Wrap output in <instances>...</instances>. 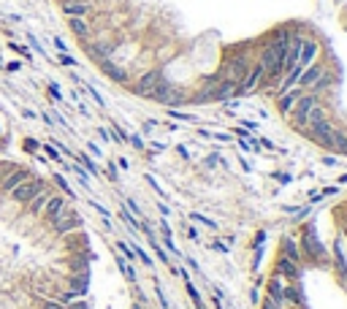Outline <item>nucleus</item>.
Segmentation results:
<instances>
[{"instance_id": "1", "label": "nucleus", "mask_w": 347, "mask_h": 309, "mask_svg": "<svg viewBox=\"0 0 347 309\" xmlns=\"http://www.w3.org/2000/svg\"><path fill=\"white\" fill-rule=\"evenodd\" d=\"M274 98L304 136L344 149L347 0H315L306 46Z\"/></svg>"}, {"instance_id": "2", "label": "nucleus", "mask_w": 347, "mask_h": 309, "mask_svg": "<svg viewBox=\"0 0 347 309\" xmlns=\"http://www.w3.org/2000/svg\"><path fill=\"white\" fill-rule=\"evenodd\" d=\"M41 190H44L41 179L30 177V179H25L22 185H16V187L11 190V196H14V201H19V204H30V201H33Z\"/></svg>"}, {"instance_id": "3", "label": "nucleus", "mask_w": 347, "mask_h": 309, "mask_svg": "<svg viewBox=\"0 0 347 309\" xmlns=\"http://www.w3.org/2000/svg\"><path fill=\"white\" fill-rule=\"evenodd\" d=\"M25 179H30V171H27V168H22V166H16L14 171H8L6 173V177L3 179H0V187H3V190H8V192H11L16 185H22V182Z\"/></svg>"}, {"instance_id": "4", "label": "nucleus", "mask_w": 347, "mask_h": 309, "mask_svg": "<svg viewBox=\"0 0 347 309\" xmlns=\"http://www.w3.org/2000/svg\"><path fill=\"white\" fill-rule=\"evenodd\" d=\"M46 217H49V223H57L63 215H65V198L60 196H49V201H46Z\"/></svg>"}, {"instance_id": "5", "label": "nucleus", "mask_w": 347, "mask_h": 309, "mask_svg": "<svg viewBox=\"0 0 347 309\" xmlns=\"http://www.w3.org/2000/svg\"><path fill=\"white\" fill-rule=\"evenodd\" d=\"M79 225H82V217H79V215H63V217L54 223V234L65 236V234H71V230H76Z\"/></svg>"}, {"instance_id": "6", "label": "nucleus", "mask_w": 347, "mask_h": 309, "mask_svg": "<svg viewBox=\"0 0 347 309\" xmlns=\"http://www.w3.org/2000/svg\"><path fill=\"white\" fill-rule=\"evenodd\" d=\"M46 201H49V192L41 190V192H38V196L30 201V215H41L44 206H46Z\"/></svg>"}, {"instance_id": "7", "label": "nucleus", "mask_w": 347, "mask_h": 309, "mask_svg": "<svg viewBox=\"0 0 347 309\" xmlns=\"http://www.w3.org/2000/svg\"><path fill=\"white\" fill-rule=\"evenodd\" d=\"M44 309H65V306H63V304H54V301H46Z\"/></svg>"}, {"instance_id": "8", "label": "nucleus", "mask_w": 347, "mask_h": 309, "mask_svg": "<svg viewBox=\"0 0 347 309\" xmlns=\"http://www.w3.org/2000/svg\"><path fill=\"white\" fill-rule=\"evenodd\" d=\"M6 71H11V73H14V71H19V63H8V65H6Z\"/></svg>"}, {"instance_id": "9", "label": "nucleus", "mask_w": 347, "mask_h": 309, "mask_svg": "<svg viewBox=\"0 0 347 309\" xmlns=\"http://www.w3.org/2000/svg\"><path fill=\"white\" fill-rule=\"evenodd\" d=\"M46 154H49V158H54V160H60V158H57V149H52V147H46Z\"/></svg>"}]
</instances>
